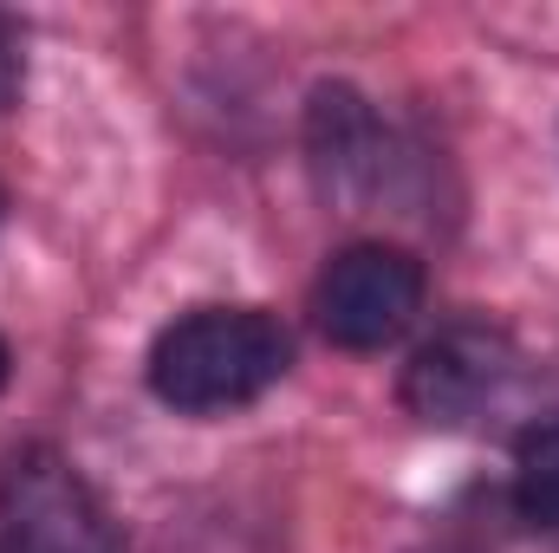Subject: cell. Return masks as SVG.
<instances>
[{"instance_id": "8992f818", "label": "cell", "mask_w": 559, "mask_h": 553, "mask_svg": "<svg viewBox=\"0 0 559 553\" xmlns=\"http://www.w3.org/2000/svg\"><path fill=\"white\" fill-rule=\"evenodd\" d=\"M514 502L534 528L559 534V416L534 423L514 449Z\"/></svg>"}, {"instance_id": "5b68a950", "label": "cell", "mask_w": 559, "mask_h": 553, "mask_svg": "<svg viewBox=\"0 0 559 553\" xmlns=\"http://www.w3.org/2000/svg\"><path fill=\"white\" fill-rule=\"evenodd\" d=\"M312 163H319L325 189H338V196L378 189V176H384V138H378V118L365 111L358 92H345V85L312 92Z\"/></svg>"}, {"instance_id": "30bf717a", "label": "cell", "mask_w": 559, "mask_h": 553, "mask_svg": "<svg viewBox=\"0 0 559 553\" xmlns=\"http://www.w3.org/2000/svg\"><path fill=\"white\" fill-rule=\"evenodd\" d=\"M0 222H7V189H0Z\"/></svg>"}, {"instance_id": "ba28073f", "label": "cell", "mask_w": 559, "mask_h": 553, "mask_svg": "<svg viewBox=\"0 0 559 553\" xmlns=\"http://www.w3.org/2000/svg\"><path fill=\"white\" fill-rule=\"evenodd\" d=\"M7 372H13V358H7V345H0V385H7Z\"/></svg>"}, {"instance_id": "3957f363", "label": "cell", "mask_w": 559, "mask_h": 553, "mask_svg": "<svg viewBox=\"0 0 559 553\" xmlns=\"http://www.w3.org/2000/svg\"><path fill=\"white\" fill-rule=\"evenodd\" d=\"M423 306V268L404 248H384V242H358L345 248L312 293V313H319V332L345 352H378L391 345Z\"/></svg>"}, {"instance_id": "6da1fadb", "label": "cell", "mask_w": 559, "mask_h": 553, "mask_svg": "<svg viewBox=\"0 0 559 553\" xmlns=\"http://www.w3.org/2000/svg\"><path fill=\"white\" fill-rule=\"evenodd\" d=\"M293 365V339L261 306H202L150 345V391L169 411L215 416L254 404Z\"/></svg>"}, {"instance_id": "9c48e42d", "label": "cell", "mask_w": 559, "mask_h": 553, "mask_svg": "<svg viewBox=\"0 0 559 553\" xmlns=\"http://www.w3.org/2000/svg\"><path fill=\"white\" fill-rule=\"evenodd\" d=\"M423 553H462V548H449V541H442V548H423Z\"/></svg>"}, {"instance_id": "277c9868", "label": "cell", "mask_w": 559, "mask_h": 553, "mask_svg": "<svg viewBox=\"0 0 559 553\" xmlns=\"http://www.w3.org/2000/svg\"><path fill=\"white\" fill-rule=\"evenodd\" d=\"M514 352L501 332L488 326H449L442 339H429L404 378V404L423 423H468L481 404H495V391L508 385Z\"/></svg>"}, {"instance_id": "52a82bcc", "label": "cell", "mask_w": 559, "mask_h": 553, "mask_svg": "<svg viewBox=\"0 0 559 553\" xmlns=\"http://www.w3.org/2000/svg\"><path fill=\"white\" fill-rule=\"evenodd\" d=\"M13 92H20V26L0 13V111L13 105Z\"/></svg>"}, {"instance_id": "7a4b0ae2", "label": "cell", "mask_w": 559, "mask_h": 553, "mask_svg": "<svg viewBox=\"0 0 559 553\" xmlns=\"http://www.w3.org/2000/svg\"><path fill=\"white\" fill-rule=\"evenodd\" d=\"M0 521L7 553H124L105 502L59 449H13L0 469Z\"/></svg>"}]
</instances>
